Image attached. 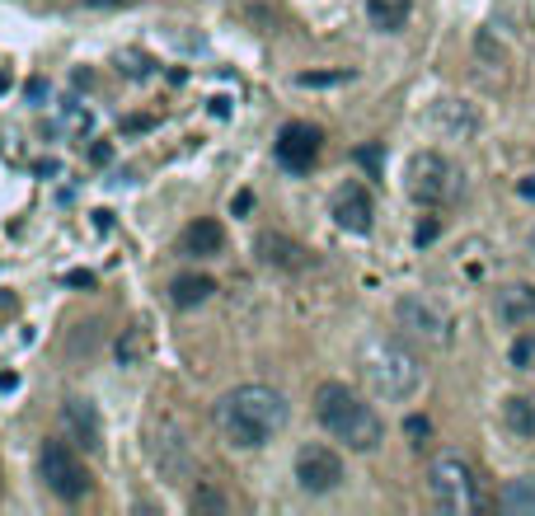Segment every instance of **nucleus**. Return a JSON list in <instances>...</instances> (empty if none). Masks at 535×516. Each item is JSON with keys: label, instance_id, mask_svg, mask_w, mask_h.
<instances>
[{"label": "nucleus", "instance_id": "1", "mask_svg": "<svg viewBox=\"0 0 535 516\" xmlns=\"http://www.w3.org/2000/svg\"><path fill=\"white\" fill-rule=\"evenodd\" d=\"M287 399L273 385H235L216 399L212 423L230 451H259L287 427Z\"/></svg>", "mask_w": 535, "mask_h": 516}, {"label": "nucleus", "instance_id": "2", "mask_svg": "<svg viewBox=\"0 0 535 516\" xmlns=\"http://www.w3.org/2000/svg\"><path fill=\"white\" fill-rule=\"evenodd\" d=\"M315 418L338 446H348V451H376L385 437V423L381 413L371 409L367 399L348 390L343 380H329L315 390Z\"/></svg>", "mask_w": 535, "mask_h": 516}, {"label": "nucleus", "instance_id": "3", "mask_svg": "<svg viewBox=\"0 0 535 516\" xmlns=\"http://www.w3.org/2000/svg\"><path fill=\"white\" fill-rule=\"evenodd\" d=\"M362 371H367V385L381 399H409L418 385H423V362L409 343L399 338H376L367 352H362Z\"/></svg>", "mask_w": 535, "mask_h": 516}, {"label": "nucleus", "instance_id": "4", "mask_svg": "<svg viewBox=\"0 0 535 516\" xmlns=\"http://www.w3.org/2000/svg\"><path fill=\"white\" fill-rule=\"evenodd\" d=\"M428 493H432V502L451 516H470V512H479V502H484L479 498V479H474V470H470V460L465 456H437L432 460Z\"/></svg>", "mask_w": 535, "mask_h": 516}, {"label": "nucleus", "instance_id": "5", "mask_svg": "<svg viewBox=\"0 0 535 516\" xmlns=\"http://www.w3.org/2000/svg\"><path fill=\"white\" fill-rule=\"evenodd\" d=\"M38 479L66 502H76L90 493V470H85V460H80V446L57 441V437L38 446Z\"/></svg>", "mask_w": 535, "mask_h": 516}, {"label": "nucleus", "instance_id": "6", "mask_svg": "<svg viewBox=\"0 0 535 516\" xmlns=\"http://www.w3.org/2000/svg\"><path fill=\"white\" fill-rule=\"evenodd\" d=\"M409 198L423 202V207H446V202L460 198V169L437 151H423L409 160Z\"/></svg>", "mask_w": 535, "mask_h": 516}, {"label": "nucleus", "instance_id": "7", "mask_svg": "<svg viewBox=\"0 0 535 516\" xmlns=\"http://www.w3.org/2000/svg\"><path fill=\"white\" fill-rule=\"evenodd\" d=\"M296 484L306 493H334L343 484V456L334 446H324V441H306L296 451Z\"/></svg>", "mask_w": 535, "mask_h": 516}, {"label": "nucleus", "instance_id": "8", "mask_svg": "<svg viewBox=\"0 0 535 516\" xmlns=\"http://www.w3.org/2000/svg\"><path fill=\"white\" fill-rule=\"evenodd\" d=\"M320 151H324V132L315 122H287V127L277 132V160H282V169H291V174H310L315 160H320Z\"/></svg>", "mask_w": 535, "mask_h": 516}, {"label": "nucleus", "instance_id": "9", "mask_svg": "<svg viewBox=\"0 0 535 516\" xmlns=\"http://www.w3.org/2000/svg\"><path fill=\"white\" fill-rule=\"evenodd\" d=\"M395 315H399V324H404V334L423 338V343H451V319H446V310H437L428 296H404V301L395 305Z\"/></svg>", "mask_w": 535, "mask_h": 516}, {"label": "nucleus", "instance_id": "10", "mask_svg": "<svg viewBox=\"0 0 535 516\" xmlns=\"http://www.w3.org/2000/svg\"><path fill=\"white\" fill-rule=\"evenodd\" d=\"M151 460L160 465V474L179 479V474L193 470V451H188V437L174 423H151V441H146Z\"/></svg>", "mask_w": 535, "mask_h": 516}, {"label": "nucleus", "instance_id": "11", "mask_svg": "<svg viewBox=\"0 0 535 516\" xmlns=\"http://www.w3.org/2000/svg\"><path fill=\"white\" fill-rule=\"evenodd\" d=\"M57 418H62V432L71 446H80V451H104V418H99V409H94L90 399H66Z\"/></svg>", "mask_w": 535, "mask_h": 516}, {"label": "nucleus", "instance_id": "12", "mask_svg": "<svg viewBox=\"0 0 535 516\" xmlns=\"http://www.w3.org/2000/svg\"><path fill=\"white\" fill-rule=\"evenodd\" d=\"M371 212H376V207H371L367 183H343V188L334 193V221L348 230V235H367Z\"/></svg>", "mask_w": 535, "mask_h": 516}, {"label": "nucleus", "instance_id": "13", "mask_svg": "<svg viewBox=\"0 0 535 516\" xmlns=\"http://www.w3.org/2000/svg\"><path fill=\"white\" fill-rule=\"evenodd\" d=\"M493 310H498V319H503L507 329H531L535 324V287L531 282H507V287H498V296H493Z\"/></svg>", "mask_w": 535, "mask_h": 516}, {"label": "nucleus", "instance_id": "14", "mask_svg": "<svg viewBox=\"0 0 535 516\" xmlns=\"http://www.w3.org/2000/svg\"><path fill=\"white\" fill-rule=\"evenodd\" d=\"M179 249H184L188 258H216L226 249V230H221L216 216H198V221H188V226L179 230Z\"/></svg>", "mask_w": 535, "mask_h": 516}, {"label": "nucleus", "instance_id": "15", "mask_svg": "<svg viewBox=\"0 0 535 516\" xmlns=\"http://www.w3.org/2000/svg\"><path fill=\"white\" fill-rule=\"evenodd\" d=\"M259 254H263V263L287 268V273H291V268H306V263H310L301 244L287 240V235H273V230H268V235H259Z\"/></svg>", "mask_w": 535, "mask_h": 516}, {"label": "nucleus", "instance_id": "16", "mask_svg": "<svg viewBox=\"0 0 535 516\" xmlns=\"http://www.w3.org/2000/svg\"><path fill=\"white\" fill-rule=\"evenodd\" d=\"M498 512L503 516H535V479H507L498 488Z\"/></svg>", "mask_w": 535, "mask_h": 516}, {"label": "nucleus", "instance_id": "17", "mask_svg": "<svg viewBox=\"0 0 535 516\" xmlns=\"http://www.w3.org/2000/svg\"><path fill=\"white\" fill-rule=\"evenodd\" d=\"M216 291V282L207 273H188V277H174V287H169V301L179 305V310H193V305H202L207 296Z\"/></svg>", "mask_w": 535, "mask_h": 516}, {"label": "nucleus", "instance_id": "18", "mask_svg": "<svg viewBox=\"0 0 535 516\" xmlns=\"http://www.w3.org/2000/svg\"><path fill=\"white\" fill-rule=\"evenodd\" d=\"M409 10H413V0H367L371 24H376V29H385V33L404 29V19H409Z\"/></svg>", "mask_w": 535, "mask_h": 516}, {"label": "nucleus", "instance_id": "19", "mask_svg": "<svg viewBox=\"0 0 535 516\" xmlns=\"http://www.w3.org/2000/svg\"><path fill=\"white\" fill-rule=\"evenodd\" d=\"M503 423L517 437H535V395H512L503 404Z\"/></svg>", "mask_w": 535, "mask_h": 516}, {"label": "nucleus", "instance_id": "20", "mask_svg": "<svg viewBox=\"0 0 535 516\" xmlns=\"http://www.w3.org/2000/svg\"><path fill=\"white\" fill-rule=\"evenodd\" d=\"M146 352H151V334H146L141 324H132V329H123V334H118V348H113V357H118L123 366H137Z\"/></svg>", "mask_w": 535, "mask_h": 516}, {"label": "nucleus", "instance_id": "21", "mask_svg": "<svg viewBox=\"0 0 535 516\" xmlns=\"http://www.w3.org/2000/svg\"><path fill=\"white\" fill-rule=\"evenodd\" d=\"M193 512H226V493L212 484H198V493H193Z\"/></svg>", "mask_w": 535, "mask_h": 516}, {"label": "nucleus", "instance_id": "22", "mask_svg": "<svg viewBox=\"0 0 535 516\" xmlns=\"http://www.w3.org/2000/svg\"><path fill=\"white\" fill-rule=\"evenodd\" d=\"M118 61H123V76H132V80H137V76H151V66H155L151 57H137V52H123Z\"/></svg>", "mask_w": 535, "mask_h": 516}, {"label": "nucleus", "instance_id": "23", "mask_svg": "<svg viewBox=\"0 0 535 516\" xmlns=\"http://www.w3.org/2000/svg\"><path fill=\"white\" fill-rule=\"evenodd\" d=\"M357 165H367L371 174H381V151H376V146H362V151H357Z\"/></svg>", "mask_w": 535, "mask_h": 516}, {"label": "nucleus", "instance_id": "24", "mask_svg": "<svg viewBox=\"0 0 535 516\" xmlns=\"http://www.w3.org/2000/svg\"><path fill=\"white\" fill-rule=\"evenodd\" d=\"M531 352H535V343H531V338H521L517 348H512V362H517V366H526V362H531Z\"/></svg>", "mask_w": 535, "mask_h": 516}, {"label": "nucleus", "instance_id": "25", "mask_svg": "<svg viewBox=\"0 0 535 516\" xmlns=\"http://www.w3.org/2000/svg\"><path fill=\"white\" fill-rule=\"evenodd\" d=\"M249 207H254V198H249V193H235V202H230V212H235V216H245Z\"/></svg>", "mask_w": 535, "mask_h": 516}, {"label": "nucleus", "instance_id": "26", "mask_svg": "<svg viewBox=\"0 0 535 516\" xmlns=\"http://www.w3.org/2000/svg\"><path fill=\"white\" fill-rule=\"evenodd\" d=\"M90 160H94V165H108V160H113V146H108V141H104V146H94Z\"/></svg>", "mask_w": 535, "mask_h": 516}, {"label": "nucleus", "instance_id": "27", "mask_svg": "<svg viewBox=\"0 0 535 516\" xmlns=\"http://www.w3.org/2000/svg\"><path fill=\"white\" fill-rule=\"evenodd\" d=\"M85 5H94V10H118V5H132V0H85Z\"/></svg>", "mask_w": 535, "mask_h": 516}, {"label": "nucleus", "instance_id": "28", "mask_svg": "<svg viewBox=\"0 0 535 516\" xmlns=\"http://www.w3.org/2000/svg\"><path fill=\"white\" fill-rule=\"evenodd\" d=\"M409 432L413 437H428V418H409Z\"/></svg>", "mask_w": 535, "mask_h": 516}, {"label": "nucleus", "instance_id": "29", "mask_svg": "<svg viewBox=\"0 0 535 516\" xmlns=\"http://www.w3.org/2000/svg\"><path fill=\"white\" fill-rule=\"evenodd\" d=\"M432 235H437V221H428V226H418V244H428Z\"/></svg>", "mask_w": 535, "mask_h": 516}, {"label": "nucleus", "instance_id": "30", "mask_svg": "<svg viewBox=\"0 0 535 516\" xmlns=\"http://www.w3.org/2000/svg\"><path fill=\"white\" fill-rule=\"evenodd\" d=\"M10 90V71H5V66H0V94Z\"/></svg>", "mask_w": 535, "mask_h": 516}, {"label": "nucleus", "instance_id": "31", "mask_svg": "<svg viewBox=\"0 0 535 516\" xmlns=\"http://www.w3.org/2000/svg\"><path fill=\"white\" fill-rule=\"evenodd\" d=\"M531 254H535V230H531Z\"/></svg>", "mask_w": 535, "mask_h": 516}]
</instances>
